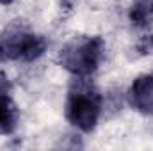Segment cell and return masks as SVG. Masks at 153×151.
<instances>
[{"label": "cell", "mask_w": 153, "mask_h": 151, "mask_svg": "<svg viewBox=\"0 0 153 151\" xmlns=\"http://www.w3.org/2000/svg\"><path fill=\"white\" fill-rule=\"evenodd\" d=\"M102 107V94L89 82V76H75L64 103V115L68 123L76 130L89 133L96 128L100 121Z\"/></svg>", "instance_id": "6da1fadb"}, {"label": "cell", "mask_w": 153, "mask_h": 151, "mask_svg": "<svg viewBox=\"0 0 153 151\" xmlns=\"http://www.w3.org/2000/svg\"><path fill=\"white\" fill-rule=\"evenodd\" d=\"M105 43L100 36L70 39L59 52V64L73 76H91L102 64Z\"/></svg>", "instance_id": "7a4b0ae2"}, {"label": "cell", "mask_w": 153, "mask_h": 151, "mask_svg": "<svg viewBox=\"0 0 153 151\" xmlns=\"http://www.w3.org/2000/svg\"><path fill=\"white\" fill-rule=\"evenodd\" d=\"M48 43L30 29L13 23L0 32V64L4 62H32L46 52Z\"/></svg>", "instance_id": "3957f363"}, {"label": "cell", "mask_w": 153, "mask_h": 151, "mask_svg": "<svg viewBox=\"0 0 153 151\" xmlns=\"http://www.w3.org/2000/svg\"><path fill=\"white\" fill-rule=\"evenodd\" d=\"M128 101L137 112L153 115V75L144 73L134 78L128 89Z\"/></svg>", "instance_id": "277c9868"}, {"label": "cell", "mask_w": 153, "mask_h": 151, "mask_svg": "<svg viewBox=\"0 0 153 151\" xmlns=\"http://www.w3.org/2000/svg\"><path fill=\"white\" fill-rule=\"evenodd\" d=\"M9 93V78L0 71V135H9L18 126V109Z\"/></svg>", "instance_id": "5b68a950"}, {"label": "cell", "mask_w": 153, "mask_h": 151, "mask_svg": "<svg viewBox=\"0 0 153 151\" xmlns=\"http://www.w3.org/2000/svg\"><path fill=\"white\" fill-rule=\"evenodd\" d=\"M128 16L132 25L139 29L150 27L153 21V0H132Z\"/></svg>", "instance_id": "8992f818"}, {"label": "cell", "mask_w": 153, "mask_h": 151, "mask_svg": "<svg viewBox=\"0 0 153 151\" xmlns=\"http://www.w3.org/2000/svg\"><path fill=\"white\" fill-rule=\"evenodd\" d=\"M14 0H0V5H9V4H13Z\"/></svg>", "instance_id": "52a82bcc"}, {"label": "cell", "mask_w": 153, "mask_h": 151, "mask_svg": "<svg viewBox=\"0 0 153 151\" xmlns=\"http://www.w3.org/2000/svg\"><path fill=\"white\" fill-rule=\"evenodd\" d=\"M150 43H152V46H153V36H152V39H150Z\"/></svg>", "instance_id": "ba28073f"}]
</instances>
